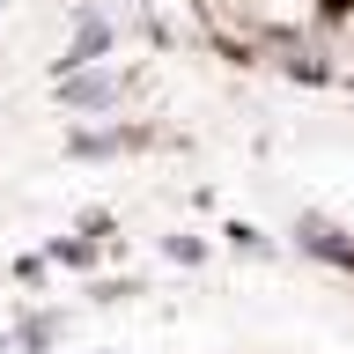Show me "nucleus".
<instances>
[{
	"instance_id": "f257e3e1",
	"label": "nucleus",
	"mask_w": 354,
	"mask_h": 354,
	"mask_svg": "<svg viewBox=\"0 0 354 354\" xmlns=\"http://www.w3.org/2000/svg\"><path fill=\"white\" fill-rule=\"evenodd\" d=\"M59 96H66L74 111H111V104H118V74H82V66H66Z\"/></svg>"
},
{
	"instance_id": "7ed1b4c3",
	"label": "nucleus",
	"mask_w": 354,
	"mask_h": 354,
	"mask_svg": "<svg viewBox=\"0 0 354 354\" xmlns=\"http://www.w3.org/2000/svg\"><path fill=\"white\" fill-rule=\"evenodd\" d=\"M303 251H317V259H339V266H354V243L339 236V229H325V221H303Z\"/></svg>"
},
{
	"instance_id": "f03ea898",
	"label": "nucleus",
	"mask_w": 354,
	"mask_h": 354,
	"mask_svg": "<svg viewBox=\"0 0 354 354\" xmlns=\"http://www.w3.org/2000/svg\"><path fill=\"white\" fill-rule=\"evenodd\" d=\"M111 52V22H82L74 30V52H66V66H96Z\"/></svg>"
}]
</instances>
